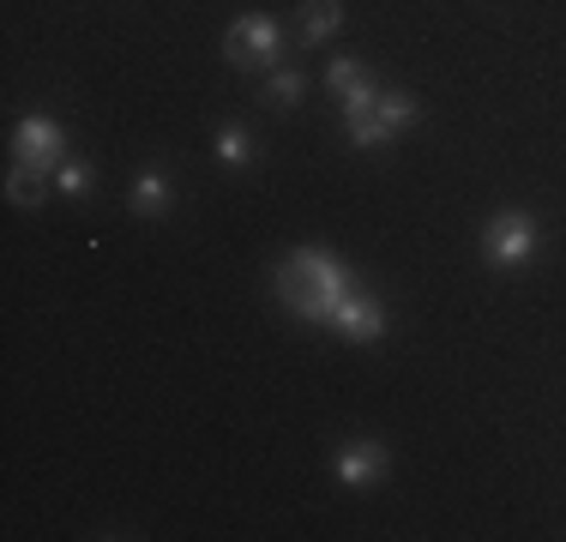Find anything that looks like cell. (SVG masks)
Instances as JSON below:
<instances>
[{
  "mask_svg": "<svg viewBox=\"0 0 566 542\" xmlns=\"http://www.w3.org/2000/svg\"><path fill=\"white\" fill-rule=\"evenodd\" d=\"M272 283H277V302L307 325H326L332 314H338L344 295L356 290L349 265L338 260V253H319V248H295L290 260L272 271Z\"/></svg>",
  "mask_w": 566,
  "mask_h": 542,
  "instance_id": "1",
  "label": "cell"
},
{
  "mask_svg": "<svg viewBox=\"0 0 566 542\" xmlns=\"http://www.w3.org/2000/svg\"><path fill=\"white\" fill-rule=\"evenodd\" d=\"M326 85L338 91V97H349V91L374 85V73H368V66H361V61H349V54H344V61H332V66H326Z\"/></svg>",
  "mask_w": 566,
  "mask_h": 542,
  "instance_id": "14",
  "label": "cell"
},
{
  "mask_svg": "<svg viewBox=\"0 0 566 542\" xmlns=\"http://www.w3.org/2000/svg\"><path fill=\"white\" fill-rule=\"evenodd\" d=\"M43 169H31V163H12V175H7V199L19 211H31V206H43Z\"/></svg>",
  "mask_w": 566,
  "mask_h": 542,
  "instance_id": "11",
  "label": "cell"
},
{
  "mask_svg": "<svg viewBox=\"0 0 566 542\" xmlns=\"http://www.w3.org/2000/svg\"><path fill=\"white\" fill-rule=\"evenodd\" d=\"M223 54H229V66H241V73H253V66L272 73L277 54H283V24L272 19V12H241V19L229 24V37H223Z\"/></svg>",
  "mask_w": 566,
  "mask_h": 542,
  "instance_id": "2",
  "label": "cell"
},
{
  "mask_svg": "<svg viewBox=\"0 0 566 542\" xmlns=\"http://www.w3.org/2000/svg\"><path fill=\"white\" fill-rule=\"evenodd\" d=\"M386 477V446L380 440H349L338 452V482L344 488H374Z\"/></svg>",
  "mask_w": 566,
  "mask_h": 542,
  "instance_id": "7",
  "label": "cell"
},
{
  "mask_svg": "<svg viewBox=\"0 0 566 542\" xmlns=\"http://www.w3.org/2000/svg\"><path fill=\"white\" fill-rule=\"evenodd\" d=\"M482 260L489 265H531L536 260V223L524 211H501L489 217V229H482Z\"/></svg>",
  "mask_w": 566,
  "mask_h": 542,
  "instance_id": "3",
  "label": "cell"
},
{
  "mask_svg": "<svg viewBox=\"0 0 566 542\" xmlns=\"http://www.w3.org/2000/svg\"><path fill=\"white\" fill-rule=\"evenodd\" d=\"M302 91H307V79L295 73V66H272V79H265V103L295 108V103H302Z\"/></svg>",
  "mask_w": 566,
  "mask_h": 542,
  "instance_id": "13",
  "label": "cell"
},
{
  "mask_svg": "<svg viewBox=\"0 0 566 542\" xmlns=\"http://www.w3.org/2000/svg\"><path fill=\"white\" fill-rule=\"evenodd\" d=\"M127 206L139 211V217H164V211H169V175H164V169H145L139 181H133Z\"/></svg>",
  "mask_w": 566,
  "mask_h": 542,
  "instance_id": "9",
  "label": "cell"
},
{
  "mask_svg": "<svg viewBox=\"0 0 566 542\" xmlns=\"http://www.w3.org/2000/svg\"><path fill=\"white\" fill-rule=\"evenodd\" d=\"M416 115H422V103H416L410 91H380V133H386V139H398Z\"/></svg>",
  "mask_w": 566,
  "mask_h": 542,
  "instance_id": "10",
  "label": "cell"
},
{
  "mask_svg": "<svg viewBox=\"0 0 566 542\" xmlns=\"http://www.w3.org/2000/svg\"><path fill=\"white\" fill-rule=\"evenodd\" d=\"M338 24H344V7H338V0H302V43H307V49L332 43V37H338Z\"/></svg>",
  "mask_w": 566,
  "mask_h": 542,
  "instance_id": "8",
  "label": "cell"
},
{
  "mask_svg": "<svg viewBox=\"0 0 566 542\" xmlns=\"http://www.w3.org/2000/svg\"><path fill=\"white\" fill-rule=\"evenodd\" d=\"M332 325H338L349 344H380V337H386V308L374 302V295L349 290L338 302V314H332Z\"/></svg>",
  "mask_w": 566,
  "mask_h": 542,
  "instance_id": "6",
  "label": "cell"
},
{
  "mask_svg": "<svg viewBox=\"0 0 566 542\" xmlns=\"http://www.w3.org/2000/svg\"><path fill=\"white\" fill-rule=\"evenodd\" d=\"M91 181H97V175H91V163H61L55 169V187L66 199H91Z\"/></svg>",
  "mask_w": 566,
  "mask_h": 542,
  "instance_id": "15",
  "label": "cell"
},
{
  "mask_svg": "<svg viewBox=\"0 0 566 542\" xmlns=\"http://www.w3.org/2000/svg\"><path fill=\"white\" fill-rule=\"evenodd\" d=\"M211 152H218L223 169H241V163H253V139H248V127H218V139H211Z\"/></svg>",
  "mask_w": 566,
  "mask_h": 542,
  "instance_id": "12",
  "label": "cell"
},
{
  "mask_svg": "<svg viewBox=\"0 0 566 542\" xmlns=\"http://www.w3.org/2000/svg\"><path fill=\"white\" fill-rule=\"evenodd\" d=\"M12 157L49 175V169H61V163H66V133L49 115H24L19 127H12Z\"/></svg>",
  "mask_w": 566,
  "mask_h": 542,
  "instance_id": "4",
  "label": "cell"
},
{
  "mask_svg": "<svg viewBox=\"0 0 566 542\" xmlns=\"http://www.w3.org/2000/svg\"><path fill=\"white\" fill-rule=\"evenodd\" d=\"M344 133H349L356 152H380V145H392L380 133V85H361V91L344 97Z\"/></svg>",
  "mask_w": 566,
  "mask_h": 542,
  "instance_id": "5",
  "label": "cell"
}]
</instances>
